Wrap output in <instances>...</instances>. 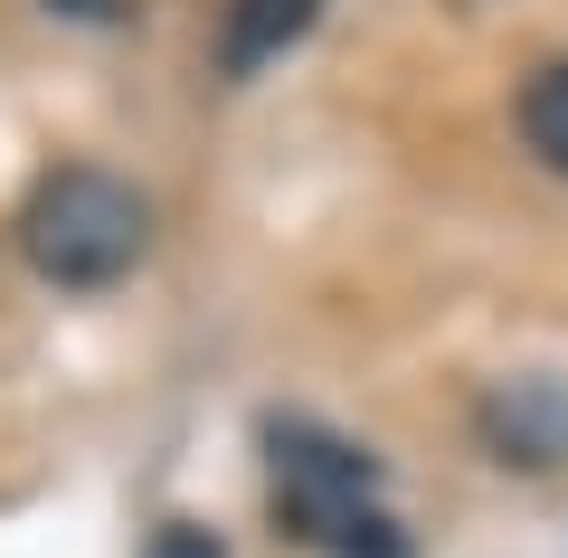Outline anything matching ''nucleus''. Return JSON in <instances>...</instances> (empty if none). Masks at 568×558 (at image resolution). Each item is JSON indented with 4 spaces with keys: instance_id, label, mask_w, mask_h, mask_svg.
Instances as JSON below:
<instances>
[{
    "instance_id": "obj_2",
    "label": "nucleus",
    "mask_w": 568,
    "mask_h": 558,
    "mask_svg": "<svg viewBox=\"0 0 568 558\" xmlns=\"http://www.w3.org/2000/svg\"><path fill=\"white\" fill-rule=\"evenodd\" d=\"M265 474H275V511L294 539H313V549H332V539L351 530L361 511H379V464L361 455V445H342L332 426L313 417H275L265 426Z\"/></svg>"
},
{
    "instance_id": "obj_4",
    "label": "nucleus",
    "mask_w": 568,
    "mask_h": 558,
    "mask_svg": "<svg viewBox=\"0 0 568 558\" xmlns=\"http://www.w3.org/2000/svg\"><path fill=\"white\" fill-rule=\"evenodd\" d=\"M313 10H323V0H237V20H227V67H265L275 58V48H294L313 29Z\"/></svg>"
},
{
    "instance_id": "obj_1",
    "label": "nucleus",
    "mask_w": 568,
    "mask_h": 558,
    "mask_svg": "<svg viewBox=\"0 0 568 558\" xmlns=\"http://www.w3.org/2000/svg\"><path fill=\"white\" fill-rule=\"evenodd\" d=\"M20 246L29 265H39L48 284H67V294H95V284L133 275L142 246H152V209H142L133 180L114 171H48L39 190H29L20 209Z\"/></svg>"
},
{
    "instance_id": "obj_7",
    "label": "nucleus",
    "mask_w": 568,
    "mask_h": 558,
    "mask_svg": "<svg viewBox=\"0 0 568 558\" xmlns=\"http://www.w3.org/2000/svg\"><path fill=\"white\" fill-rule=\"evenodd\" d=\"M48 10H67V20H123V0H48Z\"/></svg>"
},
{
    "instance_id": "obj_3",
    "label": "nucleus",
    "mask_w": 568,
    "mask_h": 558,
    "mask_svg": "<svg viewBox=\"0 0 568 558\" xmlns=\"http://www.w3.org/2000/svg\"><path fill=\"white\" fill-rule=\"evenodd\" d=\"M484 445L503 464H521V474H559L568 464V379H549V369L503 379L484 398Z\"/></svg>"
},
{
    "instance_id": "obj_5",
    "label": "nucleus",
    "mask_w": 568,
    "mask_h": 558,
    "mask_svg": "<svg viewBox=\"0 0 568 558\" xmlns=\"http://www.w3.org/2000/svg\"><path fill=\"white\" fill-rule=\"evenodd\" d=\"M521 142L568 180V58H549L540 77L521 85Z\"/></svg>"
},
{
    "instance_id": "obj_6",
    "label": "nucleus",
    "mask_w": 568,
    "mask_h": 558,
    "mask_svg": "<svg viewBox=\"0 0 568 558\" xmlns=\"http://www.w3.org/2000/svg\"><path fill=\"white\" fill-rule=\"evenodd\" d=\"M152 558H227V549H219L209 530H190V520H171V530L152 539Z\"/></svg>"
}]
</instances>
